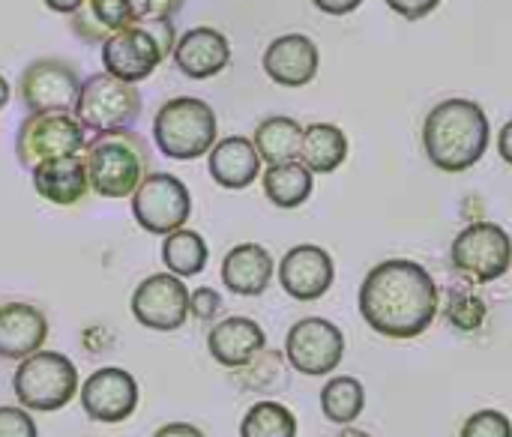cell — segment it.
Instances as JSON below:
<instances>
[{
	"label": "cell",
	"instance_id": "1",
	"mask_svg": "<svg viewBox=\"0 0 512 437\" xmlns=\"http://www.w3.org/2000/svg\"><path fill=\"white\" fill-rule=\"evenodd\" d=\"M357 306L378 336L408 342L435 324L441 312V288L420 261L387 258L366 273Z\"/></svg>",
	"mask_w": 512,
	"mask_h": 437
},
{
	"label": "cell",
	"instance_id": "2",
	"mask_svg": "<svg viewBox=\"0 0 512 437\" xmlns=\"http://www.w3.org/2000/svg\"><path fill=\"white\" fill-rule=\"evenodd\" d=\"M492 123L480 102L474 99H444L423 123V150L429 162L444 174L471 171L489 150Z\"/></svg>",
	"mask_w": 512,
	"mask_h": 437
},
{
	"label": "cell",
	"instance_id": "3",
	"mask_svg": "<svg viewBox=\"0 0 512 437\" xmlns=\"http://www.w3.org/2000/svg\"><path fill=\"white\" fill-rule=\"evenodd\" d=\"M84 168L90 189L102 198H132L138 183L147 177L150 150L141 135L132 129L102 132L87 138Z\"/></svg>",
	"mask_w": 512,
	"mask_h": 437
},
{
	"label": "cell",
	"instance_id": "4",
	"mask_svg": "<svg viewBox=\"0 0 512 437\" xmlns=\"http://www.w3.org/2000/svg\"><path fill=\"white\" fill-rule=\"evenodd\" d=\"M219 138V120L210 102L198 96H174L153 117V141L162 156L174 162H192L213 150Z\"/></svg>",
	"mask_w": 512,
	"mask_h": 437
},
{
	"label": "cell",
	"instance_id": "5",
	"mask_svg": "<svg viewBox=\"0 0 512 437\" xmlns=\"http://www.w3.org/2000/svg\"><path fill=\"white\" fill-rule=\"evenodd\" d=\"M12 393L24 411L54 414L78 396V369L66 354L36 351L18 363Z\"/></svg>",
	"mask_w": 512,
	"mask_h": 437
},
{
	"label": "cell",
	"instance_id": "6",
	"mask_svg": "<svg viewBox=\"0 0 512 437\" xmlns=\"http://www.w3.org/2000/svg\"><path fill=\"white\" fill-rule=\"evenodd\" d=\"M450 264L474 285H492L504 279L512 267L510 231L498 222L465 225L450 246Z\"/></svg>",
	"mask_w": 512,
	"mask_h": 437
},
{
	"label": "cell",
	"instance_id": "7",
	"mask_svg": "<svg viewBox=\"0 0 512 437\" xmlns=\"http://www.w3.org/2000/svg\"><path fill=\"white\" fill-rule=\"evenodd\" d=\"M72 114L90 135L129 129L141 114V90L138 84L120 81L108 72L90 75L81 84Z\"/></svg>",
	"mask_w": 512,
	"mask_h": 437
},
{
	"label": "cell",
	"instance_id": "8",
	"mask_svg": "<svg viewBox=\"0 0 512 437\" xmlns=\"http://www.w3.org/2000/svg\"><path fill=\"white\" fill-rule=\"evenodd\" d=\"M87 147V132L72 111H36L27 114L15 135V156L24 168L39 162L81 156Z\"/></svg>",
	"mask_w": 512,
	"mask_h": 437
},
{
	"label": "cell",
	"instance_id": "9",
	"mask_svg": "<svg viewBox=\"0 0 512 437\" xmlns=\"http://www.w3.org/2000/svg\"><path fill=\"white\" fill-rule=\"evenodd\" d=\"M132 216L147 234L168 237L171 231L186 228L192 216V192L180 177L153 171L132 192Z\"/></svg>",
	"mask_w": 512,
	"mask_h": 437
},
{
	"label": "cell",
	"instance_id": "10",
	"mask_svg": "<svg viewBox=\"0 0 512 437\" xmlns=\"http://www.w3.org/2000/svg\"><path fill=\"white\" fill-rule=\"evenodd\" d=\"M345 333L327 318H300L285 336V360L306 378L333 375L345 360Z\"/></svg>",
	"mask_w": 512,
	"mask_h": 437
},
{
	"label": "cell",
	"instance_id": "11",
	"mask_svg": "<svg viewBox=\"0 0 512 437\" xmlns=\"http://www.w3.org/2000/svg\"><path fill=\"white\" fill-rule=\"evenodd\" d=\"M81 75L69 60L39 57L24 66L18 78V96L30 114L36 111H72L81 93Z\"/></svg>",
	"mask_w": 512,
	"mask_h": 437
},
{
	"label": "cell",
	"instance_id": "12",
	"mask_svg": "<svg viewBox=\"0 0 512 437\" xmlns=\"http://www.w3.org/2000/svg\"><path fill=\"white\" fill-rule=\"evenodd\" d=\"M129 309L141 327L174 333L189 321V288L174 273H153L132 291Z\"/></svg>",
	"mask_w": 512,
	"mask_h": 437
},
{
	"label": "cell",
	"instance_id": "13",
	"mask_svg": "<svg viewBox=\"0 0 512 437\" xmlns=\"http://www.w3.org/2000/svg\"><path fill=\"white\" fill-rule=\"evenodd\" d=\"M159 63H165V54H162L159 42L153 39V33L144 27V21L114 30L102 42V66L108 75H114L120 81L138 84V81L150 78Z\"/></svg>",
	"mask_w": 512,
	"mask_h": 437
},
{
	"label": "cell",
	"instance_id": "14",
	"mask_svg": "<svg viewBox=\"0 0 512 437\" xmlns=\"http://www.w3.org/2000/svg\"><path fill=\"white\" fill-rule=\"evenodd\" d=\"M279 285L282 291L297 303H315L321 300L333 282H336V264L333 255L315 243H300L288 249L279 261Z\"/></svg>",
	"mask_w": 512,
	"mask_h": 437
},
{
	"label": "cell",
	"instance_id": "15",
	"mask_svg": "<svg viewBox=\"0 0 512 437\" xmlns=\"http://www.w3.org/2000/svg\"><path fill=\"white\" fill-rule=\"evenodd\" d=\"M138 381L117 366L96 369L78 390L81 408L96 423H123L138 408Z\"/></svg>",
	"mask_w": 512,
	"mask_h": 437
},
{
	"label": "cell",
	"instance_id": "16",
	"mask_svg": "<svg viewBox=\"0 0 512 437\" xmlns=\"http://www.w3.org/2000/svg\"><path fill=\"white\" fill-rule=\"evenodd\" d=\"M261 66L273 84L297 90L315 81L321 54H318V45L306 33H285L267 45Z\"/></svg>",
	"mask_w": 512,
	"mask_h": 437
},
{
	"label": "cell",
	"instance_id": "17",
	"mask_svg": "<svg viewBox=\"0 0 512 437\" xmlns=\"http://www.w3.org/2000/svg\"><path fill=\"white\" fill-rule=\"evenodd\" d=\"M174 66L195 81H207L219 72H225V66L231 63V42L222 30L216 27H192L183 36H177L174 45Z\"/></svg>",
	"mask_w": 512,
	"mask_h": 437
},
{
	"label": "cell",
	"instance_id": "18",
	"mask_svg": "<svg viewBox=\"0 0 512 437\" xmlns=\"http://www.w3.org/2000/svg\"><path fill=\"white\" fill-rule=\"evenodd\" d=\"M267 348V333L258 321L234 315L225 318L219 324L210 327L207 333V351L210 357L222 366V369H243L246 363H252L261 351Z\"/></svg>",
	"mask_w": 512,
	"mask_h": 437
},
{
	"label": "cell",
	"instance_id": "19",
	"mask_svg": "<svg viewBox=\"0 0 512 437\" xmlns=\"http://www.w3.org/2000/svg\"><path fill=\"white\" fill-rule=\"evenodd\" d=\"M48 342V318L30 303H3L0 306V357L24 360Z\"/></svg>",
	"mask_w": 512,
	"mask_h": 437
},
{
	"label": "cell",
	"instance_id": "20",
	"mask_svg": "<svg viewBox=\"0 0 512 437\" xmlns=\"http://www.w3.org/2000/svg\"><path fill=\"white\" fill-rule=\"evenodd\" d=\"M261 156L252 144V138L243 135H228L213 144L207 153V168L216 186L222 189H249L261 177Z\"/></svg>",
	"mask_w": 512,
	"mask_h": 437
},
{
	"label": "cell",
	"instance_id": "21",
	"mask_svg": "<svg viewBox=\"0 0 512 437\" xmlns=\"http://www.w3.org/2000/svg\"><path fill=\"white\" fill-rule=\"evenodd\" d=\"M276 273L273 255L261 243H240L222 261V282L237 297H261Z\"/></svg>",
	"mask_w": 512,
	"mask_h": 437
},
{
	"label": "cell",
	"instance_id": "22",
	"mask_svg": "<svg viewBox=\"0 0 512 437\" xmlns=\"http://www.w3.org/2000/svg\"><path fill=\"white\" fill-rule=\"evenodd\" d=\"M33 189L39 198L57 204V207H72L90 192L84 156H63L51 162H39L33 168Z\"/></svg>",
	"mask_w": 512,
	"mask_h": 437
},
{
	"label": "cell",
	"instance_id": "23",
	"mask_svg": "<svg viewBox=\"0 0 512 437\" xmlns=\"http://www.w3.org/2000/svg\"><path fill=\"white\" fill-rule=\"evenodd\" d=\"M348 135L336 123H309L303 126V141H300V162L312 174H333L345 165L348 159Z\"/></svg>",
	"mask_w": 512,
	"mask_h": 437
},
{
	"label": "cell",
	"instance_id": "24",
	"mask_svg": "<svg viewBox=\"0 0 512 437\" xmlns=\"http://www.w3.org/2000/svg\"><path fill=\"white\" fill-rule=\"evenodd\" d=\"M261 183H264V195L270 204H276L279 210H297L312 198L315 174L297 159V162L267 165Z\"/></svg>",
	"mask_w": 512,
	"mask_h": 437
},
{
	"label": "cell",
	"instance_id": "25",
	"mask_svg": "<svg viewBox=\"0 0 512 437\" xmlns=\"http://www.w3.org/2000/svg\"><path fill=\"white\" fill-rule=\"evenodd\" d=\"M300 141H303V126L285 114H273V117L261 120L255 135H252V144H255L264 165L297 162L300 159Z\"/></svg>",
	"mask_w": 512,
	"mask_h": 437
},
{
	"label": "cell",
	"instance_id": "26",
	"mask_svg": "<svg viewBox=\"0 0 512 437\" xmlns=\"http://www.w3.org/2000/svg\"><path fill=\"white\" fill-rule=\"evenodd\" d=\"M207 261H210L207 240L192 228H177L162 240V264L177 279H192L204 273Z\"/></svg>",
	"mask_w": 512,
	"mask_h": 437
},
{
	"label": "cell",
	"instance_id": "27",
	"mask_svg": "<svg viewBox=\"0 0 512 437\" xmlns=\"http://www.w3.org/2000/svg\"><path fill=\"white\" fill-rule=\"evenodd\" d=\"M366 411V387L354 375H333L321 390V414L336 426H354Z\"/></svg>",
	"mask_w": 512,
	"mask_h": 437
},
{
	"label": "cell",
	"instance_id": "28",
	"mask_svg": "<svg viewBox=\"0 0 512 437\" xmlns=\"http://www.w3.org/2000/svg\"><path fill=\"white\" fill-rule=\"evenodd\" d=\"M297 432L300 426L294 411L273 399L255 402L240 423V437H297Z\"/></svg>",
	"mask_w": 512,
	"mask_h": 437
},
{
	"label": "cell",
	"instance_id": "29",
	"mask_svg": "<svg viewBox=\"0 0 512 437\" xmlns=\"http://www.w3.org/2000/svg\"><path fill=\"white\" fill-rule=\"evenodd\" d=\"M87 15L108 33L132 27L150 15V0H84Z\"/></svg>",
	"mask_w": 512,
	"mask_h": 437
},
{
	"label": "cell",
	"instance_id": "30",
	"mask_svg": "<svg viewBox=\"0 0 512 437\" xmlns=\"http://www.w3.org/2000/svg\"><path fill=\"white\" fill-rule=\"evenodd\" d=\"M444 318L459 333H477L489 321V303L471 291H450L444 303Z\"/></svg>",
	"mask_w": 512,
	"mask_h": 437
},
{
	"label": "cell",
	"instance_id": "31",
	"mask_svg": "<svg viewBox=\"0 0 512 437\" xmlns=\"http://www.w3.org/2000/svg\"><path fill=\"white\" fill-rule=\"evenodd\" d=\"M459 437H512V420L498 408H483L462 423Z\"/></svg>",
	"mask_w": 512,
	"mask_h": 437
},
{
	"label": "cell",
	"instance_id": "32",
	"mask_svg": "<svg viewBox=\"0 0 512 437\" xmlns=\"http://www.w3.org/2000/svg\"><path fill=\"white\" fill-rule=\"evenodd\" d=\"M0 437H39L36 420L24 408L0 405Z\"/></svg>",
	"mask_w": 512,
	"mask_h": 437
},
{
	"label": "cell",
	"instance_id": "33",
	"mask_svg": "<svg viewBox=\"0 0 512 437\" xmlns=\"http://www.w3.org/2000/svg\"><path fill=\"white\" fill-rule=\"evenodd\" d=\"M222 312V297L216 288H195L189 291V315L198 318V321H216V315Z\"/></svg>",
	"mask_w": 512,
	"mask_h": 437
},
{
	"label": "cell",
	"instance_id": "34",
	"mask_svg": "<svg viewBox=\"0 0 512 437\" xmlns=\"http://www.w3.org/2000/svg\"><path fill=\"white\" fill-rule=\"evenodd\" d=\"M396 15H402L405 21H420V18H426V15H432L438 6H441V0H384Z\"/></svg>",
	"mask_w": 512,
	"mask_h": 437
},
{
	"label": "cell",
	"instance_id": "35",
	"mask_svg": "<svg viewBox=\"0 0 512 437\" xmlns=\"http://www.w3.org/2000/svg\"><path fill=\"white\" fill-rule=\"evenodd\" d=\"M312 3H315V9H321L324 15H333V18L351 15L354 9L363 6V0H312Z\"/></svg>",
	"mask_w": 512,
	"mask_h": 437
},
{
	"label": "cell",
	"instance_id": "36",
	"mask_svg": "<svg viewBox=\"0 0 512 437\" xmlns=\"http://www.w3.org/2000/svg\"><path fill=\"white\" fill-rule=\"evenodd\" d=\"M153 437H204V432L198 426H192V423H168Z\"/></svg>",
	"mask_w": 512,
	"mask_h": 437
},
{
	"label": "cell",
	"instance_id": "37",
	"mask_svg": "<svg viewBox=\"0 0 512 437\" xmlns=\"http://www.w3.org/2000/svg\"><path fill=\"white\" fill-rule=\"evenodd\" d=\"M183 0H150V15L147 18H174L180 12Z\"/></svg>",
	"mask_w": 512,
	"mask_h": 437
},
{
	"label": "cell",
	"instance_id": "38",
	"mask_svg": "<svg viewBox=\"0 0 512 437\" xmlns=\"http://www.w3.org/2000/svg\"><path fill=\"white\" fill-rule=\"evenodd\" d=\"M498 153H501V159L512 168V120H507L504 129L498 132Z\"/></svg>",
	"mask_w": 512,
	"mask_h": 437
},
{
	"label": "cell",
	"instance_id": "39",
	"mask_svg": "<svg viewBox=\"0 0 512 437\" xmlns=\"http://www.w3.org/2000/svg\"><path fill=\"white\" fill-rule=\"evenodd\" d=\"M48 9H54V12H60V15H72L75 9H81L84 6V0H42Z\"/></svg>",
	"mask_w": 512,
	"mask_h": 437
},
{
	"label": "cell",
	"instance_id": "40",
	"mask_svg": "<svg viewBox=\"0 0 512 437\" xmlns=\"http://www.w3.org/2000/svg\"><path fill=\"white\" fill-rule=\"evenodd\" d=\"M9 96H12V87H9V81H6V78L0 75V111H3L6 105H9Z\"/></svg>",
	"mask_w": 512,
	"mask_h": 437
},
{
	"label": "cell",
	"instance_id": "41",
	"mask_svg": "<svg viewBox=\"0 0 512 437\" xmlns=\"http://www.w3.org/2000/svg\"><path fill=\"white\" fill-rule=\"evenodd\" d=\"M336 437H372L369 432H363V429H357V426H342V432Z\"/></svg>",
	"mask_w": 512,
	"mask_h": 437
}]
</instances>
